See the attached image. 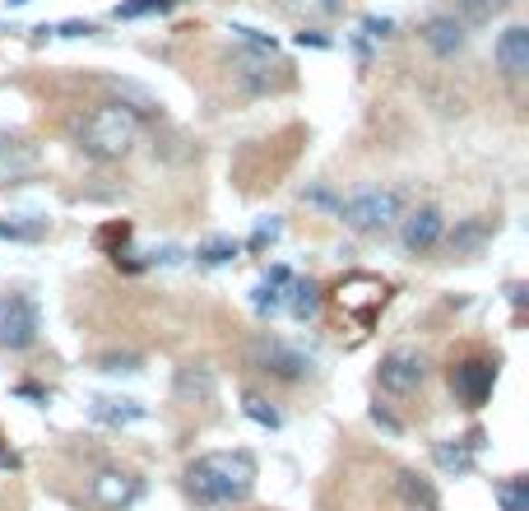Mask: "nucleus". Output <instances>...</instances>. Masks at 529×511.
Instances as JSON below:
<instances>
[{
  "label": "nucleus",
  "instance_id": "obj_1",
  "mask_svg": "<svg viewBox=\"0 0 529 511\" xmlns=\"http://www.w3.org/2000/svg\"><path fill=\"white\" fill-rule=\"evenodd\" d=\"M256 456L251 451H210V456H195L186 465V497L195 506H237L256 493Z\"/></svg>",
  "mask_w": 529,
  "mask_h": 511
},
{
  "label": "nucleus",
  "instance_id": "obj_2",
  "mask_svg": "<svg viewBox=\"0 0 529 511\" xmlns=\"http://www.w3.org/2000/svg\"><path fill=\"white\" fill-rule=\"evenodd\" d=\"M74 140L79 149L98 163H116L140 144V116L126 107V103H98L89 116H79L74 126Z\"/></svg>",
  "mask_w": 529,
  "mask_h": 511
},
{
  "label": "nucleus",
  "instance_id": "obj_3",
  "mask_svg": "<svg viewBox=\"0 0 529 511\" xmlns=\"http://www.w3.org/2000/svg\"><path fill=\"white\" fill-rule=\"evenodd\" d=\"M353 232H386L404 219V191H390V186H372V191H358L348 201H339L335 210Z\"/></svg>",
  "mask_w": 529,
  "mask_h": 511
},
{
  "label": "nucleus",
  "instance_id": "obj_4",
  "mask_svg": "<svg viewBox=\"0 0 529 511\" xmlns=\"http://www.w3.org/2000/svg\"><path fill=\"white\" fill-rule=\"evenodd\" d=\"M43 335V307H37L28 293H5L0 298V349L24 353L37 344Z\"/></svg>",
  "mask_w": 529,
  "mask_h": 511
},
{
  "label": "nucleus",
  "instance_id": "obj_5",
  "mask_svg": "<svg viewBox=\"0 0 529 511\" xmlns=\"http://www.w3.org/2000/svg\"><path fill=\"white\" fill-rule=\"evenodd\" d=\"M251 368L265 372V377H279V381H302L311 372V359H307L302 349L274 339V335H260L251 344Z\"/></svg>",
  "mask_w": 529,
  "mask_h": 511
},
{
  "label": "nucleus",
  "instance_id": "obj_6",
  "mask_svg": "<svg viewBox=\"0 0 529 511\" xmlns=\"http://www.w3.org/2000/svg\"><path fill=\"white\" fill-rule=\"evenodd\" d=\"M423 381H427V359L418 349H390L377 368V386L386 396H414Z\"/></svg>",
  "mask_w": 529,
  "mask_h": 511
},
{
  "label": "nucleus",
  "instance_id": "obj_7",
  "mask_svg": "<svg viewBox=\"0 0 529 511\" xmlns=\"http://www.w3.org/2000/svg\"><path fill=\"white\" fill-rule=\"evenodd\" d=\"M497 386V359H465L460 368H451V396L465 409H483L493 400Z\"/></svg>",
  "mask_w": 529,
  "mask_h": 511
},
{
  "label": "nucleus",
  "instance_id": "obj_8",
  "mask_svg": "<svg viewBox=\"0 0 529 511\" xmlns=\"http://www.w3.org/2000/svg\"><path fill=\"white\" fill-rule=\"evenodd\" d=\"M441 238H446V219L436 205H418L399 219V247L409 256H427L432 247H441Z\"/></svg>",
  "mask_w": 529,
  "mask_h": 511
},
{
  "label": "nucleus",
  "instance_id": "obj_9",
  "mask_svg": "<svg viewBox=\"0 0 529 511\" xmlns=\"http://www.w3.org/2000/svg\"><path fill=\"white\" fill-rule=\"evenodd\" d=\"M279 61L274 56H260V52H232V74H237V84H241V93H251V98H260V93H269V89H279Z\"/></svg>",
  "mask_w": 529,
  "mask_h": 511
},
{
  "label": "nucleus",
  "instance_id": "obj_10",
  "mask_svg": "<svg viewBox=\"0 0 529 511\" xmlns=\"http://www.w3.org/2000/svg\"><path fill=\"white\" fill-rule=\"evenodd\" d=\"M418 33H423L427 52L441 56V61H456V56L465 52V43H469V28H465L456 15H432V19H423Z\"/></svg>",
  "mask_w": 529,
  "mask_h": 511
},
{
  "label": "nucleus",
  "instance_id": "obj_11",
  "mask_svg": "<svg viewBox=\"0 0 529 511\" xmlns=\"http://www.w3.org/2000/svg\"><path fill=\"white\" fill-rule=\"evenodd\" d=\"M37 163H43V153H37V144L19 140V135H0V186H19L37 172Z\"/></svg>",
  "mask_w": 529,
  "mask_h": 511
},
{
  "label": "nucleus",
  "instance_id": "obj_12",
  "mask_svg": "<svg viewBox=\"0 0 529 511\" xmlns=\"http://www.w3.org/2000/svg\"><path fill=\"white\" fill-rule=\"evenodd\" d=\"M493 61H497V70L506 74V80H524V74H529V28L524 24H511L497 37Z\"/></svg>",
  "mask_w": 529,
  "mask_h": 511
},
{
  "label": "nucleus",
  "instance_id": "obj_13",
  "mask_svg": "<svg viewBox=\"0 0 529 511\" xmlns=\"http://www.w3.org/2000/svg\"><path fill=\"white\" fill-rule=\"evenodd\" d=\"M289 284H293V270L289 265H269V274L251 289V311L260 321H269V317H279V311H283V298H289L283 289H289Z\"/></svg>",
  "mask_w": 529,
  "mask_h": 511
},
{
  "label": "nucleus",
  "instance_id": "obj_14",
  "mask_svg": "<svg viewBox=\"0 0 529 511\" xmlns=\"http://www.w3.org/2000/svg\"><path fill=\"white\" fill-rule=\"evenodd\" d=\"M172 390H177V400H181V405H210V400L219 396L214 368H205V363H186V368H177Z\"/></svg>",
  "mask_w": 529,
  "mask_h": 511
},
{
  "label": "nucleus",
  "instance_id": "obj_15",
  "mask_svg": "<svg viewBox=\"0 0 529 511\" xmlns=\"http://www.w3.org/2000/svg\"><path fill=\"white\" fill-rule=\"evenodd\" d=\"M89 418L103 423V427H131V423L149 418V405H140V400H131V396H98V400L89 405Z\"/></svg>",
  "mask_w": 529,
  "mask_h": 511
},
{
  "label": "nucleus",
  "instance_id": "obj_16",
  "mask_svg": "<svg viewBox=\"0 0 529 511\" xmlns=\"http://www.w3.org/2000/svg\"><path fill=\"white\" fill-rule=\"evenodd\" d=\"M140 493H144V484H140V479H131V475H116V469H103V475L93 479V497H98L107 511L131 506Z\"/></svg>",
  "mask_w": 529,
  "mask_h": 511
},
{
  "label": "nucleus",
  "instance_id": "obj_17",
  "mask_svg": "<svg viewBox=\"0 0 529 511\" xmlns=\"http://www.w3.org/2000/svg\"><path fill=\"white\" fill-rule=\"evenodd\" d=\"M395 497H399V506H404V511H441L436 488H432L423 475H414V469L395 475Z\"/></svg>",
  "mask_w": 529,
  "mask_h": 511
},
{
  "label": "nucleus",
  "instance_id": "obj_18",
  "mask_svg": "<svg viewBox=\"0 0 529 511\" xmlns=\"http://www.w3.org/2000/svg\"><path fill=\"white\" fill-rule=\"evenodd\" d=\"M478 447H483V432H469V437H460V442H441L436 447V465L446 469V475H469L474 469V456H478Z\"/></svg>",
  "mask_w": 529,
  "mask_h": 511
},
{
  "label": "nucleus",
  "instance_id": "obj_19",
  "mask_svg": "<svg viewBox=\"0 0 529 511\" xmlns=\"http://www.w3.org/2000/svg\"><path fill=\"white\" fill-rule=\"evenodd\" d=\"M487 238H493V223L487 219H465V223H456L451 238H446V247H451V256H474V251H483Z\"/></svg>",
  "mask_w": 529,
  "mask_h": 511
},
{
  "label": "nucleus",
  "instance_id": "obj_20",
  "mask_svg": "<svg viewBox=\"0 0 529 511\" xmlns=\"http://www.w3.org/2000/svg\"><path fill=\"white\" fill-rule=\"evenodd\" d=\"M320 298H325V289H320L316 280H293V284H289V298H283V307H289L298 321H316Z\"/></svg>",
  "mask_w": 529,
  "mask_h": 511
},
{
  "label": "nucleus",
  "instance_id": "obj_21",
  "mask_svg": "<svg viewBox=\"0 0 529 511\" xmlns=\"http://www.w3.org/2000/svg\"><path fill=\"white\" fill-rule=\"evenodd\" d=\"M506 5H511V0H456L451 15H456L465 28H487L493 19L506 15Z\"/></svg>",
  "mask_w": 529,
  "mask_h": 511
},
{
  "label": "nucleus",
  "instance_id": "obj_22",
  "mask_svg": "<svg viewBox=\"0 0 529 511\" xmlns=\"http://www.w3.org/2000/svg\"><path fill=\"white\" fill-rule=\"evenodd\" d=\"M279 10L293 19H335L348 10V0H279Z\"/></svg>",
  "mask_w": 529,
  "mask_h": 511
},
{
  "label": "nucleus",
  "instance_id": "obj_23",
  "mask_svg": "<svg viewBox=\"0 0 529 511\" xmlns=\"http://www.w3.org/2000/svg\"><path fill=\"white\" fill-rule=\"evenodd\" d=\"M241 414H247L256 427H265V432H279V427H283V414H279L265 396H256V390H247V396H241Z\"/></svg>",
  "mask_w": 529,
  "mask_h": 511
},
{
  "label": "nucleus",
  "instance_id": "obj_24",
  "mask_svg": "<svg viewBox=\"0 0 529 511\" xmlns=\"http://www.w3.org/2000/svg\"><path fill=\"white\" fill-rule=\"evenodd\" d=\"M493 493H497L502 511H529V479H524V475H515V479H502V484H493Z\"/></svg>",
  "mask_w": 529,
  "mask_h": 511
},
{
  "label": "nucleus",
  "instance_id": "obj_25",
  "mask_svg": "<svg viewBox=\"0 0 529 511\" xmlns=\"http://www.w3.org/2000/svg\"><path fill=\"white\" fill-rule=\"evenodd\" d=\"M177 0H121L116 19H149V15H168Z\"/></svg>",
  "mask_w": 529,
  "mask_h": 511
},
{
  "label": "nucleus",
  "instance_id": "obj_26",
  "mask_svg": "<svg viewBox=\"0 0 529 511\" xmlns=\"http://www.w3.org/2000/svg\"><path fill=\"white\" fill-rule=\"evenodd\" d=\"M47 232L43 219H33V223H15V219H0V242H37Z\"/></svg>",
  "mask_w": 529,
  "mask_h": 511
},
{
  "label": "nucleus",
  "instance_id": "obj_27",
  "mask_svg": "<svg viewBox=\"0 0 529 511\" xmlns=\"http://www.w3.org/2000/svg\"><path fill=\"white\" fill-rule=\"evenodd\" d=\"M232 37H237V43L247 47V52H260V56H274V52H279V43H274L269 33H260V28H247V24H232Z\"/></svg>",
  "mask_w": 529,
  "mask_h": 511
},
{
  "label": "nucleus",
  "instance_id": "obj_28",
  "mask_svg": "<svg viewBox=\"0 0 529 511\" xmlns=\"http://www.w3.org/2000/svg\"><path fill=\"white\" fill-rule=\"evenodd\" d=\"M237 251H241V247H237L232 238H214V242H205V247H200L195 256H200V265H228Z\"/></svg>",
  "mask_w": 529,
  "mask_h": 511
},
{
  "label": "nucleus",
  "instance_id": "obj_29",
  "mask_svg": "<svg viewBox=\"0 0 529 511\" xmlns=\"http://www.w3.org/2000/svg\"><path fill=\"white\" fill-rule=\"evenodd\" d=\"M279 232H283V223H279V219H260V223H256V232H251V242H247V247H251V251H265L269 242H279Z\"/></svg>",
  "mask_w": 529,
  "mask_h": 511
},
{
  "label": "nucleus",
  "instance_id": "obj_30",
  "mask_svg": "<svg viewBox=\"0 0 529 511\" xmlns=\"http://www.w3.org/2000/svg\"><path fill=\"white\" fill-rule=\"evenodd\" d=\"M390 33H395V19H386V15H367V19H362V37H367V43H386Z\"/></svg>",
  "mask_w": 529,
  "mask_h": 511
},
{
  "label": "nucleus",
  "instance_id": "obj_31",
  "mask_svg": "<svg viewBox=\"0 0 529 511\" xmlns=\"http://www.w3.org/2000/svg\"><path fill=\"white\" fill-rule=\"evenodd\" d=\"M302 201H307V205H320V210H330V214H335V210H339V201H344V195L325 191V186H307V191H302Z\"/></svg>",
  "mask_w": 529,
  "mask_h": 511
},
{
  "label": "nucleus",
  "instance_id": "obj_32",
  "mask_svg": "<svg viewBox=\"0 0 529 511\" xmlns=\"http://www.w3.org/2000/svg\"><path fill=\"white\" fill-rule=\"evenodd\" d=\"M103 372H140V359H135V353H107Z\"/></svg>",
  "mask_w": 529,
  "mask_h": 511
},
{
  "label": "nucleus",
  "instance_id": "obj_33",
  "mask_svg": "<svg viewBox=\"0 0 529 511\" xmlns=\"http://www.w3.org/2000/svg\"><path fill=\"white\" fill-rule=\"evenodd\" d=\"M372 423H377V427H386V432H390V437H399V432H404V423H399V418H395L390 409H381V405L372 409Z\"/></svg>",
  "mask_w": 529,
  "mask_h": 511
},
{
  "label": "nucleus",
  "instance_id": "obj_34",
  "mask_svg": "<svg viewBox=\"0 0 529 511\" xmlns=\"http://www.w3.org/2000/svg\"><path fill=\"white\" fill-rule=\"evenodd\" d=\"M298 47H311V52H325V47H330V37H325V33H316V28H302V33H298Z\"/></svg>",
  "mask_w": 529,
  "mask_h": 511
},
{
  "label": "nucleus",
  "instance_id": "obj_35",
  "mask_svg": "<svg viewBox=\"0 0 529 511\" xmlns=\"http://www.w3.org/2000/svg\"><path fill=\"white\" fill-rule=\"evenodd\" d=\"M52 33H61V37H89V33H98L89 19L84 24H79V19H70V24H61V28H52Z\"/></svg>",
  "mask_w": 529,
  "mask_h": 511
},
{
  "label": "nucleus",
  "instance_id": "obj_36",
  "mask_svg": "<svg viewBox=\"0 0 529 511\" xmlns=\"http://www.w3.org/2000/svg\"><path fill=\"white\" fill-rule=\"evenodd\" d=\"M15 396H19V400H33V405H47V400H52L47 390H37V386H19Z\"/></svg>",
  "mask_w": 529,
  "mask_h": 511
},
{
  "label": "nucleus",
  "instance_id": "obj_37",
  "mask_svg": "<svg viewBox=\"0 0 529 511\" xmlns=\"http://www.w3.org/2000/svg\"><path fill=\"white\" fill-rule=\"evenodd\" d=\"M0 469H19V456H15L5 442H0Z\"/></svg>",
  "mask_w": 529,
  "mask_h": 511
},
{
  "label": "nucleus",
  "instance_id": "obj_38",
  "mask_svg": "<svg viewBox=\"0 0 529 511\" xmlns=\"http://www.w3.org/2000/svg\"><path fill=\"white\" fill-rule=\"evenodd\" d=\"M506 298H511V307H524V284H506Z\"/></svg>",
  "mask_w": 529,
  "mask_h": 511
},
{
  "label": "nucleus",
  "instance_id": "obj_39",
  "mask_svg": "<svg viewBox=\"0 0 529 511\" xmlns=\"http://www.w3.org/2000/svg\"><path fill=\"white\" fill-rule=\"evenodd\" d=\"M5 5H10V10H19V5H28V0H5Z\"/></svg>",
  "mask_w": 529,
  "mask_h": 511
}]
</instances>
